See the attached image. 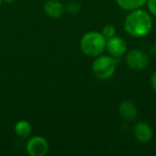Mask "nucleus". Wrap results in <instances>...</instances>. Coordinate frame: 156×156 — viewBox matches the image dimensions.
Returning a JSON list of instances; mask_svg holds the SVG:
<instances>
[{
  "instance_id": "1",
  "label": "nucleus",
  "mask_w": 156,
  "mask_h": 156,
  "mask_svg": "<svg viewBox=\"0 0 156 156\" xmlns=\"http://www.w3.org/2000/svg\"><path fill=\"white\" fill-rule=\"evenodd\" d=\"M153 18L149 12L142 8L129 11L124 19V30L133 37L141 38L150 34Z\"/></svg>"
},
{
  "instance_id": "2",
  "label": "nucleus",
  "mask_w": 156,
  "mask_h": 156,
  "mask_svg": "<svg viewBox=\"0 0 156 156\" xmlns=\"http://www.w3.org/2000/svg\"><path fill=\"white\" fill-rule=\"evenodd\" d=\"M107 39L101 32L89 31L85 33L80 41V47L83 54L90 58H96L106 50Z\"/></svg>"
},
{
  "instance_id": "3",
  "label": "nucleus",
  "mask_w": 156,
  "mask_h": 156,
  "mask_svg": "<svg viewBox=\"0 0 156 156\" xmlns=\"http://www.w3.org/2000/svg\"><path fill=\"white\" fill-rule=\"evenodd\" d=\"M117 61L116 58L110 55H100L96 57L92 65L91 70L93 75L101 80L111 79L116 70Z\"/></svg>"
},
{
  "instance_id": "4",
  "label": "nucleus",
  "mask_w": 156,
  "mask_h": 156,
  "mask_svg": "<svg viewBox=\"0 0 156 156\" xmlns=\"http://www.w3.org/2000/svg\"><path fill=\"white\" fill-rule=\"evenodd\" d=\"M150 63V58L148 54L139 48H134L130 50L126 55V64L127 66L135 71L144 70Z\"/></svg>"
},
{
  "instance_id": "5",
  "label": "nucleus",
  "mask_w": 156,
  "mask_h": 156,
  "mask_svg": "<svg viewBox=\"0 0 156 156\" xmlns=\"http://www.w3.org/2000/svg\"><path fill=\"white\" fill-rule=\"evenodd\" d=\"M48 141L39 135L32 136L26 144V150L30 156H45L48 152Z\"/></svg>"
},
{
  "instance_id": "6",
  "label": "nucleus",
  "mask_w": 156,
  "mask_h": 156,
  "mask_svg": "<svg viewBox=\"0 0 156 156\" xmlns=\"http://www.w3.org/2000/svg\"><path fill=\"white\" fill-rule=\"evenodd\" d=\"M106 50L110 54V56L118 58L124 56L128 50V44L126 40L122 37L114 36L106 42Z\"/></svg>"
},
{
  "instance_id": "7",
  "label": "nucleus",
  "mask_w": 156,
  "mask_h": 156,
  "mask_svg": "<svg viewBox=\"0 0 156 156\" xmlns=\"http://www.w3.org/2000/svg\"><path fill=\"white\" fill-rule=\"evenodd\" d=\"M133 134L139 143L148 144L154 137V131L149 123L145 122H137L133 125Z\"/></svg>"
},
{
  "instance_id": "8",
  "label": "nucleus",
  "mask_w": 156,
  "mask_h": 156,
  "mask_svg": "<svg viewBox=\"0 0 156 156\" xmlns=\"http://www.w3.org/2000/svg\"><path fill=\"white\" fill-rule=\"evenodd\" d=\"M118 111L120 116L126 122L133 121L138 115V110L135 103L128 100H124L119 104Z\"/></svg>"
},
{
  "instance_id": "9",
  "label": "nucleus",
  "mask_w": 156,
  "mask_h": 156,
  "mask_svg": "<svg viewBox=\"0 0 156 156\" xmlns=\"http://www.w3.org/2000/svg\"><path fill=\"white\" fill-rule=\"evenodd\" d=\"M45 14L51 18H59L65 12V5L58 0H48L43 5Z\"/></svg>"
},
{
  "instance_id": "10",
  "label": "nucleus",
  "mask_w": 156,
  "mask_h": 156,
  "mask_svg": "<svg viewBox=\"0 0 156 156\" xmlns=\"http://www.w3.org/2000/svg\"><path fill=\"white\" fill-rule=\"evenodd\" d=\"M14 130H15L16 134L20 138H28L32 133L31 124L27 121H25V120L18 121L15 124Z\"/></svg>"
},
{
  "instance_id": "11",
  "label": "nucleus",
  "mask_w": 156,
  "mask_h": 156,
  "mask_svg": "<svg viewBox=\"0 0 156 156\" xmlns=\"http://www.w3.org/2000/svg\"><path fill=\"white\" fill-rule=\"evenodd\" d=\"M146 1L147 0H115L118 6L126 11L142 8L144 5H146Z\"/></svg>"
},
{
  "instance_id": "12",
  "label": "nucleus",
  "mask_w": 156,
  "mask_h": 156,
  "mask_svg": "<svg viewBox=\"0 0 156 156\" xmlns=\"http://www.w3.org/2000/svg\"><path fill=\"white\" fill-rule=\"evenodd\" d=\"M101 34L103 35V37L106 39H109V38H111V37H114L116 35V28L112 25H106L102 28Z\"/></svg>"
},
{
  "instance_id": "13",
  "label": "nucleus",
  "mask_w": 156,
  "mask_h": 156,
  "mask_svg": "<svg viewBox=\"0 0 156 156\" xmlns=\"http://www.w3.org/2000/svg\"><path fill=\"white\" fill-rule=\"evenodd\" d=\"M81 9V5L79 2H76V1H72V2H69L67 6L65 7V10L67 12H69V14H77L80 11Z\"/></svg>"
},
{
  "instance_id": "14",
  "label": "nucleus",
  "mask_w": 156,
  "mask_h": 156,
  "mask_svg": "<svg viewBox=\"0 0 156 156\" xmlns=\"http://www.w3.org/2000/svg\"><path fill=\"white\" fill-rule=\"evenodd\" d=\"M146 5H147L149 13L156 16V0H147Z\"/></svg>"
},
{
  "instance_id": "15",
  "label": "nucleus",
  "mask_w": 156,
  "mask_h": 156,
  "mask_svg": "<svg viewBox=\"0 0 156 156\" xmlns=\"http://www.w3.org/2000/svg\"><path fill=\"white\" fill-rule=\"evenodd\" d=\"M150 82H151V86L153 88V90L156 91V69L152 73L151 79H150Z\"/></svg>"
},
{
  "instance_id": "16",
  "label": "nucleus",
  "mask_w": 156,
  "mask_h": 156,
  "mask_svg": "<svg viewBox=\"0 0 156 156\" xmlns=\"http://www.w3.org/2000/svg\"><path fill=\"white\" fill-rule=\"evenodd\" d=\"M151 51H152V53L153 54H154V55H156V43L152 47V49H151Z\"/></svg>"
},
{
  "instance_id": "17",
  "label": "nucleus",
  "mask_w": 156,
  "mask_h": 156,
  "mask_svg": "<svg viewBox=\"0 0 156 156\" xmlns=\"http://www.w3.org/2000/svg\"><path fill=\"white\" fill-rule=\"evenodd\" d=\"M3 1H5V2H7V3H12V2H13V0H3Z\"/></svg>"
},
{
  "instance_id": "18",
  "label": "nucleus",
  "mask_w": 156,
  "mask_h": 156,
  "mask_svg": "<svg viewBox=\"0 0 156 156\" xmlns=\"http://www.w3.org/2000/svg\"><path fill=\"white\" fill-rule=\"evenodd\" d=\"M2 3H3V0H0V6H1V5H2Z\"/></svg>"
}]
</instances>
